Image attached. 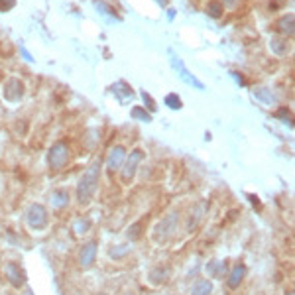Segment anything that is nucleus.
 I'll return each mask as SVG.
<instances>
[{
  "label": "nucleus",
  "instance_id": "f257e3e1",
  "mask_svg": "<svg viewBox=\"0 0 295 295\" xmlns=\"http://www.w3.org/2000/svg\"><path fill=\"white\" fill-rule=\"evenodd\" d=\"M100 159L97 161H93L91 163V167L83 173V177H81V181H79V185H77V199H79V203H83V205H87L95 193H97V187H98V175H100Z\"/></svg>",
  "mask_w": 295,
  "mask_h": 295
},
{
  "label": "nucleus",
  "instance_id": "f03ea898",
  "mask_svg": "<svg viewBox=\"0 0 295 295\" xmlns=\"http://www.w3.org/2000/svg\"><path fill=\"white\" fill-rule=\"evenodd\" d=\"M48 161H49V169L51 171H59L67 165L69 161V148L67 142H55L48 153Z\"/></svg>",
  "mask_w": 295,
  "mask_h": 295
},
{
  "label": "nucleus",
  "instance_id": "7ed1b4c3",
  "mask_svg": "<svg viewBox=\"0 0 295 295\" xmlns=\"http://www.w3.org/2000/svg\"><path fill=\"white\" fill-rule=\"evenodd\" d=\"M146 157V153L142 151V149H132L130 151V155L124 159V163H122V181L124 183H130L132 179H134V175H136V169H138V165H140V161Z\"/></svg>",
  "mask_w": 295,
  "mask_h": 295
},
{
  "label": "nucleus",
  "instance_id": "20e7f679",
  "mask_svg": "<svg viewBox=\"0 0 295 295\" xmlns=\"http://www.w3.org/2000/svg\"><path fill=\"white\" fill-rule=\"evenodd\" d=\"M26 219H28V224H30L34 230H44V228L48 226V211H46V207L40 205V203H36V205L30 207Z\"/></svg>",
  "mask_w": 295,
  "mask_h": 295
},
{
  "label": "nucleus",
  "instance_id": "39448f33",
  "mask_svg": "<svg viewBox=\"0 0 295 295\" xmlns=\"http://www.w3.org/2000/svg\"><path fill=\"white\" fill-rule=\"evenodd\" d=\"M2 95H4L6 100H10V102H18L22 98V95H24V83L18 77L8 79L4 83V87H2Z\"/></svg>",
  "mask_w": 295,
  "mask_h": 295
},
{
  "label": "nucleus",
  "instance_id": "423d86ee",
  "mask_svg": "<svg viewBox=\"0 0 295 295\" xmlns=\"http://www.w3.org/2000/svg\"><path fill=\"white\" fill-rule=\"evenodd\" d=\"M124 159H126V149H124V146L112 148L110 153H108V157H106V169H108V173L114 175V173L122 167Z\"/></svg>",
  "mask_w": 295,
  "mask_h": 295
},
{
  "label": "nucleus",
  "instance_id": "0eeeda50",
  "mask_svg": "<svg viewBox=\"0 0 295 295\" xmlns=\"http://www.w3.org/2000/svg\"><path fill=\"white\" fill-rule=\"evenodd\" d=\"M177 221H179V215H177V213L167 215V217L157 224L155 236H161V240H163V238H169V236L175 232V228H177Z\"/></svg>",
  "mask_w": 295,
  "mask_h": 295
},
{
  "label": "nucleus",
  "instance_id": "6e6552de",
  "mask_svg": "<svg viewBox=\"0 0 295 295\" xmlns=\"http://www.w3.org/2000/svg\"><path fill=\"white\" fill-rule=\"evenodd\" d=\"M95 258H97V242L91 240V242L83 244L81 252H79V264L83 268H89V266L95 264Z\"/></svg>",
  "mask_w": 295,
  "mask_h": 295
},
{
  "label": "nucleus",
  "instance_id": "1a4fd4ad",
  "mask_svg": "<svg viewBox=\"0 0 295 295\" xmlns=\"http://www.w3.org/2000/svg\"><path fill=\"white\" fill-rule=\"evenodd\" d=\"M4 276H6V280L14 286V288H20L22 284H24V276H22V270H20V266L18 264H6L4 266Z\"/></svg>",
  "mask_w": 295,
  "mask_h": 295
},
{
  "label": "nucleus",
  "instance_id": "9d476101",
  "mask_svg": "<svg viewBox=\"0 0 295 295\" xmlns=\"http://www.w3.org/2000/svg\"><path fill=\"white\" fill-rule=\"evenodd\" d=\"M171 63H173V67H175V71L179 73V77L183 79V81H187L189 85H193V87H197V89H203V85H201V81H197L195 77L185 69V65L179 61V59H175V55L171 53Z\"/></svg>",
  "mask_w": 295,
  "mask_h": 295
},
{
  "label": "nucleus",
  "instance_id": "9b49d317",
  "mask_svg": "<svg viewBox=\"0 0 295 295\" xmlns=\"http://www.w3.org/2000/svg\"><path fill=\"white\" fill-rule=\"evenodd\" d=\"M112 93L116 95V98H118L122 104L130 102V100L134 98V91H132V87H130V85H126L124 81L114 83V85H112Z\"/></svg>",
  "mask_w": 295,
  "mask_h": 295
},
{
  "label": "nucleus",
  "instance_id": "f8f14e48",
  "mask_svg": "<svg viewBox=\"0 0 295 295\" xmlns=\"http://www.w3.org/2000/svg\"><path fill=\"white\" fill-rule=\"evenodd\" d=\"M276 30H278L280 34H284V36L292 38V36H294V32H295L294 14H286V16H282V18L278 20V24H276Z\"/></svg>",
  "mask_w": 295,
  "mask_h": 295
},
{
  "label": "nucleus",
  "instance_id": "ddd939ff",
  "mask_svg": "<svg viewBox=\"0 0 295 295\" xmlns=\"http://www.w3.org/2000/svg\"><path fill=\"white\" fill-rule=\"evenodd\" d=\"M244 276H246V266L244 264H236V266L232 268L230 276H228V288H230V290H236V288L242 284Z\"/></svg>",
  "mask_w": 295,
  "mask_h": 295
},
{
  "label": "nucleus",
  "instance_id": "4468645a",
  "mask_svg": "<svg viewBox=\"0 0 295 295\" xmlns=\"http://www.w3.org/2000/svg\"><path fill=\"white\" fill-rule=\"evenodd\" d=\"M69 205V193L65 189H57L53 195H51V207L53 209H63Z\"/></svg>",
  "mask_w": 295,
  "mask_h": 295
},
{
  "label": "nucleus",
  "instance_id": "2eb2a0df",
  "mask_svg": "<svg viewBox=\"0 0 295 295\" xmlns=\"http://www.w3.org/2000/svg\"><path fill=\"white\" fill-rule=\"evenodd\" d=\"M226 270H228V264H226L224 260H217V262H211V264L207 266V272L213 274L215 278H222V276L226 274Z\"/></svg>",
  "mask_w": 295,
  "mask_h": 295
},
{
  "label": "nucleus",
  "instance_id": "dca6fc26",
  "mask_svg": "<svg viewBox=\"0 0 295 295\" xmlns=\"http://www.w3.org/2000/svg\"><path fill=\"white\" fill-rule=\"evenodd\" d=\"M270 49H272V53H276L278 57H284L290 48H288V42H286L284 38H272V40H270Z\"/></svg>",
  "mask_w": 295,
  "mask_h": 295
},
{
  "label": "nucleus",
  "instance_id": "f3484780",
  "mask_svg": "<svg viewBox=\"0 0 295 295\" xmlns=\"http://www.w3.org/2000/svg\"><path fill=\"white\" fill-rule=\"evenodd\" d=\"M254 95H256V98H258L260 102H264V104H274V102L278 100V97H276L268 87H258V89L254 91Z\"/></svg>",
  "mask_w": 295,
  "mask_h": 295
},
{
  "label": "nucleus",
  "instance_id": "a211bd4d",
  "mask_svg": "<svg viewBox=\"0 0 295 295\" xmlns=\"http://www.w3.org/2000/svg\"><path fill=\"white\" fill-rule=\"evenodd\" d=\"M211 292H213V284L209 280H199L193 286L191 295H211Z\"/></svg>",
  "mask_w": 295,
  "mask_h": 295
},
{
  "label": "nucleus",
  "instance_id": "6ab92c4d",
  "mask_svg": "<svg viewBox=\"0 0 295 295\" xmlns=\"http://www.w3.org/2000/svg\"><path fill=\"white\" fill-rule=\"evenodd\" d=\"M222 10H224V6H222L221 2H217V0L209 2V6H207V14H209L211 18H221V16H222Z\"/></svg>",
  "mask_w": 295,
  "mask_h": 295
},
{
  "label": "nucleus",
  "instance_id": "aec40b11",
  "mask_svg": "<svg viewBox=\"0 0 295 295\" xmlns=\"http://www.w3.org/2000/svg\"><path fill=\"white\" fill-rule=\"evenodd\" d=\"M89 228H91V221H89V219H79V221L75 222V228H73V230H75L77 236H83Z\"/></svg>",
  "mask_w": 295,
  "mask_h": 295
},
{
  "label": "nucleus",
  "instance_id": "412c9836",
  "mask_svg": "<svg viewBox=\"0 0 295 295\" xmlns=\"http://www.w3.org/2000/svg\"><path fill=\"white\" fill-rule=\"evenodd\" d=\"M95 6H97L98 12H102L104 16H110V18H116L118 22H120V16H116V12L112 10V8H108V4H104L102 0H95Z\"/></svg>",
  "mask_w": 295,
  "mask_h": 295
},
{
  "label": "nucleus",
  "instance_id": "4be33fe9",
  "mask_svg": "<svg viewBox=\"0 0 295 295\" xmlns=\"http://www.w3.org/2000/svg\"><path fill=\"white\" fill-rule=\"evenodd\" d=\"M165 104H167L169 108H173V110H177V108H181V106H183L181 97H179V95H175V93H169V95L165 97Z\"/></svg>",
  "mask_w": 295,
  "mask_h": 295
},
{
  "label": "nucleus",
  "instance_id": "5701e85b",
  "mask_svg": "<svg viewBox=\"0 0 295 295\" xmlns=\"http://www.w3.org/2000/svg\"><path fill=\"white\" fill-rule=\"evenodd\" d=\"M132 116H134V118H138V120H146V122H149V120H151L149 112H148V110H144L142 106H134V108H132Z\"/></svg>",
  "mask_w": 295,
  "mask_h": 295
},
{
  "label": "nucleus",
  "instance_id": "b1692460",
  "mask_svg": "<svg viewBox=\"0 0 295 295\" xmlns=\"http://www.w3.org/2000/svg\"><path fill=\"white\" fill-rule=\"evenodd\" d=\"M130 250V246H118V248H112L110 250V256L112 258H116V260H120V258H124V254Z\"/></svg>",
  "mask_w": 295,
  "mask_h": 295
},
{
  "label": "nucleus",
  "instance_id": "393cba45",
  "mask_svg": "<svg viewBox=\"0 0 295 295\" xmlns=\"http://www.w3.org/2000/svg\"><path fill=\"white\" fill-rule=\"evenodd\" d=\"M276 114H278V118H282V120H288V122L292 124V120H290V114H292V112H290L288 108H280Z\"/></svg>",
  "mask_w": 295,
  "mask_h": 295
},
{
  "label": "nucleus",
  "instance_id": "a878e982",
  "mask_svg": "<svg viewBox=\"0 0 295 295\" xmlns=\"http://www.w3.org/2000/svg\"><path fill=\"white\" fill-rule=\"evenodd\" d=\"M16 6V0H0V10H10Z\"/></svg>",
  "mask_w": 295,
  "mask_h": 295
},
{
  "label": "nucleus",
  "instance_id": "bb28decb",
  "mask_svg": "<svg viewBox=\"0 0 295 295\" xmlns=\"http://www.w3.org/2000/svg\"><path fill=\"white\" fill-rule=\"evenodd\" d=\"M238 2H240V0H222V6H226V8L234 10V8L238 6Z\"/></svg>",
  "mask_w": 295,
  "mask_h": 295
},
{
  "label": "nucleus",
  "instance_id": "cd10ccee",
  "mask_svg": "<svg viewBox=\"0 0 295 295\" xmlns=\"http://www.w3.org/2000/svg\"><path fill=\"white\" fill-rule=\"evenodd\" d=\"M142 97H144V100H146V104H148V106H149V110H155V104H153V100H151V97L148 95L146 91L142 93Z\"/></svg>",
  "mask_w": 295,
  "mask_h": 295
},
{
  "label": "nucleus",
  "instance_id": "c85d7f7f",
  "mask_svg": "<svg viewBox=\"0 0 295 295\" xmlns=\"http://www.w3.org/2000/svg\"><path fill=\"white\" fill-rule=\"evenodd\" d=\"M288 295H295V294H294V292H290V294H288Z\"/></svg>",
  "mask_w": 295,
  "mask_h": 295
},
{
  "label": "nucleus",
  "instance_id": "c756f323",
  "mask_svg": "<svg viewBox=\"0 0 295 295\" xmlns=\"http://www.w3.org/2000/svg\"><path fill=\"white\" fill-rule=\"evenodd\" d=\"M124 295H132V294H124Z\"/></svg>",
  "mask_w": 295,
  "mask_h": 295
},
{
  "label": "nucleus",
  "instance_id": "7c9ffc66",
  "mask_svg": "<svg viewBox=\"0 0 295 295\" xmlns=\"http://www.w3.org/2000/svg\"><path fill=\"white\" fill-rule=\"evenodd\" d=\"M100 295H106V294H100Z\"/></svg>",
  "mask_w": 295,
  "mask_h": 295
}]
</instances>
